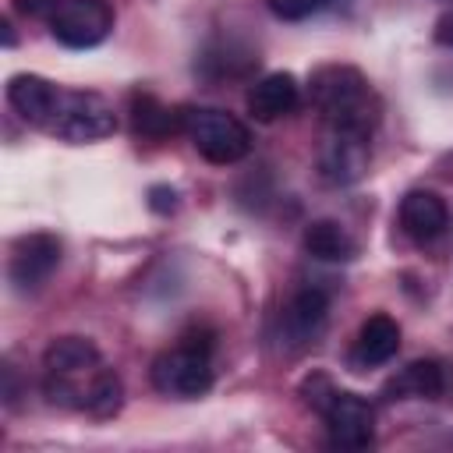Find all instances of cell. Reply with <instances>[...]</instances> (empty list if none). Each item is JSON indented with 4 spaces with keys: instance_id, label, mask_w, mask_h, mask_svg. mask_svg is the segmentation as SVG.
Here are the masks:
<instances>
[{
    "instance_id": "obj_1",
    "label": "cell",
    "mask_w": 453,
    "mask_h": 453,
    "mask_svg": "<svg viewBox=\"0 0 453 453\" xmlns=\"http://www.w3.org/2000/svg\"><path fill=\"white\" fill-rule=\"evenodd\" d=\"M42 393L64 411L88 418H113L124 403L120 375L103 361L99 347L85 336H60L42 354Z\"/></svg>"
},
{
    "instance_id": "obj_2",
    "label": "cell",
    "mask_w": 453,
    "mask_h": 453,
    "mask_svg": "<svg viewBox=\"0 0 453 453\" xmlns=\"http://www.w3.org/2000/svg\"><path fill=\"white\" fill-rule=\"evenodd\" d=\"M311 103L326 131H347L372 138L379 124V99L368 78L350 64H326L311 74Z\"/></svg>"
},
{
    "instance_id": "obj_3",
    "label": "cell",
    "mask_w": 453,
    "mask_h": 453,
    "mask_svg": "<svg viewBox=\"0 0 453 453\" xmlns=\"http://www.w3.org/2000/svg\"><path fill=\"white\" fill-rule=\"evenodd\" d=\"M304 400L322 414L329 442L340 449H368L375 442V407L347 389H336L326 375L304 379Z\"/></svg>"
},
{
    "instance_id": "obj_4",
    "label": "cell",
    "mask_w": 453,
    "mask_h": 453,
    "mask_svg": "<svg viewBox=\"0 0 453 453\" xmlns=\"http://www.w3.org/2000/svg\"><path fill=\"white\" fill-rule=\"evenodd\" d=\"M184 134H188L191 149L216 166L241 163L251 152V131L234 113L216 110V106H188Z\"/></svg>"
},
{
    "instance_id": "obj_5",
    "label": "cell",
    "mask_w": 453,
    "mask_h": 453,
    "mask_svg": "<svg viewBox=\"0 0 453 453\" xmlns=\"http://www.w3.org/2000/svg\"><path fill=\"white\" fill-rule=\"evenodd\" d=\"M60 142L85 145L117 131V113L99 92H60L50 124L42 127Z\"/></svg>"
},
{
    "instance_id": "obj_6",
    "label": "cell",
    "mask_w": 453,
    "mask_h": 453,
    "mask_svg": "<svg viewBox=\"0 0 453 453\" xmlns=\"http://www.w3.org/2000/svg\"><path fill=\"white\" fill-rule=\"evenodd\" d=\"M152 386L163 396H177V400H195L202 393L212 389V361L205 350L177 343L170 350H163L152 361Z\"/></svg>"
},
{
    "instance_id": "obj_7",
    "label": "cell",
    "mask_w": 453,
    "mask_h": 453,
    "mask_svg": "<svg viewBox=\"0 0 453 453\" xmlns=\"http://www.w3.org/2000/svg\"><path fill=\"white\" fill-rule=\"evenodd\" d=\"M113 28V7L106 0H53L50 32L71 50L99 46Z\"/></svg>"
},
{
    "instance_id": "obj_8",
    "label": "cell",
    "mask_w": 453,
    "mask_h": 453,
    "mask_svg": "<svg viewBox=\"0 0 453 453\" xmlns=\"http://www.w3.org/2000/svg\"><path fill=\"white\" fill-rule=\"evenodd\" d=\"M372 163L368 138L365 134H347V131H326L322 149H319V173L329 184H354L365 177Z\"/></svg>"
},
{
    "instance_id": "obj_9",
    "label": "cell",
    "mask_w": 453,
    "mask_h": 453,
    "mask_svg": "<svg viewBox=\"0 0 453 453\" xmlns=\"http://www.w3.org/2000/svg\"><path fill=\"white\" fill-rule=\"evenodd\" d=\"M60 265V241L53 234H28L11 251V283L18 290H35Z\"/></svg>"
},
{
    "instance_id": "obj_10",
    "label": "cell",
    "mask_w": 453,
    "mask_h": 453,
    "mask_svg": "<svg viewBox=\"0 0 453 453\" xmlns=\"http://www.w3.org/2000/svg\"><path fill=\"white\" fill-rule=\"evenodd\" d=\"M326 311H329V301H326L322 290H315V287L297 290L287 301L283 315H280V336H283V343L294 347V350L315 343V336L326 326Z\"/></svg>"
},
{
    "instance_id": "obj_11",
    "label": "cell",
    "mask_w": 453,
    "mask_h": 453,
    "mask_svg": "<svg viewBox=\"0 0 453 453\" xmlns=\"http://www.w3.org/2000/svg\"><path fill=\"white\" fill-rule=\"evenodd\" d=\"M400 226L411 241L432 244L449 226V209L435 191H407L400 202Z\"/></svg>"
},
{
    "instance_id": "obj_12",
    "label": "cell",
    "mask_w": 453,
    "mask_h": 453,
    "mask_svg": "<svg viewBox=\"0 0 453 453\" xmlns=\"http://www.w3.org/2000/svg\"><path fill=\"white\" fill-rule=\"evenodd\" d=\"M60 99V88L39 74H14L7 81V103L18 110L21 120H28L32 127H46L53 117V106Z\"/></svg>"
},
{
    "instance_id": "obj_13",
    "label": "cell",
    "mask_w": 453,
    "mask_h": 453,
    "mask_svg": "<svg viewBox=\"0 0 453 453\" xmlns=\"http://www.w3.org/2000/svg\"><path fill=\"white\" fill-rule=\"evenodd\" d=\"M301 99V85L294 74L287 71H273L265 78H258L248 92V113L255 120H276V117H287Z\"/></svg>"
},
{
    "instance_id": "obj_14",
    "label": "cell",
    "mask_w": 453,
    "mask_h": 453,
    "mask_svg": "<svg viewBox=\"0 0 453 453\" xmlns=\"http://www.w3.org/2000/svg\"><path fill=\"white\" fill-rule=\"evenodd\" d=\"M131 127H134L138 138L163 142V138L184 131V110H170V106H163L156 96L134 92V96H131Z\"/></svg>"
},
{
    "instance_id": "obj_15",
    "label": "cell",
    "mask_w": 453,
    "mask_h": 453,
    "mask_svg": "<svg viewBox=\"0 0 453 453\" xmlns=\"http://www.w3.org/2000/svg\"><path fill=\"white\" fill-rule=\"evenodd\" d=\"M446 379H442V368L439 361H411L407 368H400L386 386H382V396L386 400H411V396H421V400H435L442 393Z\"/></svg>"
},
{
    "instance_id": "obj_16",
    "label": "cell",
    "mask_w": 453,
    "mask_h": 453,
    "mask_svg": "<svg viewBox=\"0 0 453 453\" xmlns=\"http://www.w3.org/2000/svg\"><path fill=\"white\" fill-rule=\"evenodd\" d=\"M400 350V326L389 315H368L361 322L357 333V347H354V361L357 365H386L393 354Z\"/></svg>"
},
{
    "instance_id": "obj_17",
    "label": "cell",
    "mask_w": 453,
    "mask_h": 453,
    "mask_svg": "<svg viewBox=\"0 0 453 453\" xmlns=\"http://www.w3.org/2000/svg\"><path fill=\"white\" fill-rule=\"evenodd\" d=\"M304 251L311 258H319V262H350L357 255V244H354V237L340 223L315 219L304 230Z\"/></svg>"
},
{
    "instance_id": "obj_18",
    "label": "cell",
    "mask_w": 453,
    "mask_h": 453,
    "mask_svg": "<svg viewBox=\"0 0 453 453\" xmlns=\"http://www.w3.org/2000/svg\"><path fill=\"white\" fill-rule=\"evenodd\" d=\"M326 4H329V0H269L273 14L283 18V21H301V18L315 14V11H322Z\"/></svg>"
},
{
    "instance_id": "obj_19",
    "label": "cell",
    "mask_w": 453,
    "mask_h": 453,
    "mask_svg": "<svg viewBox=\"0 0 453 453\" xmlns=\"http://www.w3.org/2000/svg\"><path fill=\"white\" fill-rule=\"evenodd\" d=\"M149 205H152L156 212H173V205H177V191L166 188V184H156V188H149Z\"/></svg>"
},
{
    "instance_id": "obj_20",
    "label": "cell",
    "mask_w": 453,
    "mask_h": 453,
    "mask_svg": "<svg viewBox=\"0 0 453 453\" xmlns=\"http://www.w3.org/2000/svg\"><path fill=\"white\" fill-rule=\"evenodd\" d=\"M435 39H439L442 46H453V14H442V18H439V25H435Z\"/></svg>"
},
{
    "instance_id": "obj_21",
    "label": "cell",
    "mask_w": 453,
    "mask_h": 453,
    "mask_svg": "<svg viewBox=\"0 0 453 453\" xmlns=\"http://www.w3.org/2000/svg\"><path fill=\"white\" fill-rule=\"evenodd\" d=\"M53 0H18V11L21 14H50Z\"/></svg>"
},
{
    "instance_id": "obj_22",
    "label": "cell",
    "mask_w": 453,
    "mask_h": 453,
    "mask_svg": "<svg viewBox=\"0 0 453 453\" xmlns=\"http://www.w3.org/2000/svg\"><path fill=\"white\" fill-rule=\"evenodd\" d=\"M0 28H4V42H7V46H14V32H11V21H4Z\"/></svg>"
}]
</instances>
